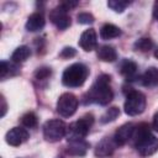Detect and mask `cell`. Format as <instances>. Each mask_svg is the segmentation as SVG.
I'll return each mask as SVG.
<instances>
[{
    "label": "cell",
    "mask_w": 158,
    "mask_h": 158,
    "mask_svg": "<svg viewBox=\"0 0 158 158\" xmlns=\"http://www.w3.org/2000/svg\"><path fill=\"white\" fill-rule=\"evenodd\" d=\"M133 146L142 157H148L158 151V138L151 132L147 123H139L135 127L132 136Z\"/></svg>",
    "instance_id": "obj_1"
},
{
    "label": "cell",
    "mask_w": 158,
    "mask_h": 158,
    "mask_svg": "<svg viewBox=\"0 0 158 158\" xmlns=\"http://www.w3.org/2000/svg\"><path fill=\"white\" fill-rule=\"evenodd\" d=\"M111 78L107 74H101L96 78L95 83L91 85L89 91L85 94V102H93L99 105H107L112 98L114 93L110 86Z\"/></svg>",
    "instance_id": "obj_2"
},
{
    "label": "cell",
    "mask_w": 158,
    "mask_h": 158,
    "mask_svg": "<svg viewBox=\"0 0 158 158\" xmlns=\"http://www.w3.org/2000/svg\"><path fill=\"white\" fill-rule=\"evenodd\" d=\"M89 75V69L83 63H74L65 68L62 75V83L69 88L81 86Z\"/></svg>",
    "instance_id": "obj_3"
},
{
    "label": "cell",
    "mask_w": 158,
    "mask_h": 158,
    "mask_svg": "<svg viewBox=\"0 0 158 158\" xmlns=\"http://www.w3.org/2000/svg\"><path fill=\"white\" fill-rule=\"evenodd\" d=\"M93 123H94V116L91 114H85L78 121L72 122L67 128L68 142L84 139L86 137V135L89 133Z\"/></svg>",
    "instance_id": "obj_4"
},
{
    "label": "cell",
    "mask_w": 158,
    "mask_h": 158,
    "mask_svg": "<svg viewBox=\"0 0 158 158\" xmlns=\"http://www.w3.org/2000/svg\"><path fill=\"white\" fill-rule=\"evenodd\" d=\"M146 96L143 93L138 90H128L126 95V101H125V112L128 116H137L142 114L146 109Z\"/></svg>",
    "instance_id": "obj_5"
},
{
    "label": "cell",
    "mask_w": 158,
    "mask_h": 158,
    "mask_svg": "<svg viewBox=\"0 0 158 158\" xmlns=\"http://www.w3.org/2000/svg\"><path fill=\"white\" fill-rule=\"evenodd\" d=\"M67 128L68 126L62 120H48L43 125V137L48 142H58L67 136Z\"/></svg>",
    "instance_id": "obj_6"
},
{
    "label": "cell",
    "mask_w": 158,
    "mask_h": 158,
    "mask_svg": "<svg viewBox=\"0 0 158 158\" xmlns=\"http://www.w3.org/2000/svg\"><path fill=\"white\" fill-rule=\"evenodd\" d=\"M78 98L72 93H64L58 98L57 101V112L62 117H70L75 114L78 109Z\"/></svg>",
    "instance_id": "obj_7"
},
{
    "label": "cell",
    "mask_w": 158,
    "mask_h": 158,
    "mask_svg": "<svg viewBox=\"0 0 158 158\" xmlns=\"http://www.w3.org/2000/svg\"><path fill=\"white\" fill-rule=\"evenodd\" d=\"M49 20L58 30L62 31L70 26V17L68 15V11L60 4L49 12Z\"/></svg>",
    "instance_id": "obj_8"
},
{
    "label": "cell",
    "mask_w": 158,
    "mask_h": 158,
    "mask_svg": "<svg viewBox=\"0 0 158 158\" xmlns=\"http://www.w3.org/2000/svg\"><path fill=\"white\" fill-rule=\"evenodd\" d=\"M28 137H30V133L27 132L26 128H23V127H14L10 131H7V133L5 136V139H6L7 144L17 147V146H21L22 143H25L28 139Z\"/></svg>",
    "instance_id": "obj_9"
},
{
    "label": "cell",
    "mask_w": 158,
    "mask_h": 158,
    "mask_svg": "<svg viewBox=\"0 0 158 158\" xmlns=\"http://www.w3.org/2000/svg\"><path fill=\"white\" fill-rule=\"evenodd\" d=\"M118 146L116 144L114 137H105L104 139H101L96 147H95V156L99 158H106L109 156H111L114 153V151L117 148Z\"/></svg>",
    "instance_id": "obj_10"
},
{
    "label": "cell",
    "mask_w": 158,
    "mask_h": 158,
    "mask_svg": "<svg viewBox=\"0 0 158 158\" xmlns=\"http://www.w3.org/2000/svg\"><path fill=\"white\" fill-rule=\"evenodd\" d=\"M135 125L128 122V123H125L122 125L120 128L116 130L115 135H114V139L116 142V144L120 147V146H123L126 144L128 141L132 139V136H133V132H135Z\"/></svg>",
    "instance_id": "obj_11"
},
{
    "label": "cell",
    "mask_w": 158,
    "mask_h": 158,
    "mask_svg": "<svg viewBox=\"0 0 158 158\" xmlns=\"http://www.w3.org/2000/svg\"><path fill=\"white\" fill-rule=\"evenodd\" d=\"M98 44V37H96V32L94 28H89L85 30L79 40V46L85 51V52H91L93 49L96 48Z\"/></svg>",
    "instance_id": "obj_12"
},
{
    "label": "cell",
    "mask_w": 158,
    "mask_h": 158,
    "mask_svg": "<svg viewBox=\"0 0 158 158\" xmlns=\"http://www.w3.org/2000/svg\"><path fill=\"white\" fill-rule=\"evenodd\" d=\"M44 25H46V20L42 12H33L28 16L26 21V30L30 32H37L41 31L44 27Z\"/></svg>",
    "instance_id": "obj_13"
},
{
    "label": "cell",
    "mask_w": 158,
    "mask_h": 158,
    "mask_svg": "<svg viewBox=\"0 0 158 158\" xmlns=\"http://www.w3.org/2000/svg\"><path fill=\"white\" fill-rule=\"evenodd\" d=\"M88 148H89V144L84 139H81V141H72V142H69L65 152L69 156L83 157V156H85Z\"/></svg>",
    "instance_id": "obj_14"
},
{
    "label": "cell",
    "mask_w": 158,
    "mask_h": 158,
    "mask_svg": "<svg viewBox=\"0 0 158 158\" xmlns=\"http://www.w3.org/2000/svg\"><path fill=\"white\" fill-rule=\"evenodd\" d=\"M141 83L143 86L154 88L158 85V68L151 67L148 68L141 77Z\"/></svg>",
    "instance_id": "obj_15"
},
{
    "label": "cell",
    "mask_w": 158,
    "mask_h": 158,
    "mask_svg": "<svg viewBox=\"0 0 158 158\" xmlns=\"http://www.w3.org/2000/svg\"><path fill=\"white\" fill-rule=\"evenodd\" d=\"M98 58L102 62H115L117 59V52L112 46L104 44L98 48Z\"/></svg>",
    "instance_id": "obj_16"
},
{
    "label": "cell",
    "mask_w": 158,
    "mask_h": 158,
    "mask_svg": "<svg viewBox=\"0 0 158 158\" xmlns=\"http://www.w3.org/2000/svg\"><path fill=\"white\" fill-rule=\"evenodd\" d=\"M120 73L126 78V80H133L137 75V64L130 59H125L120 65Z\"/></svg>",
    "instance_id": "obj_17"
},
{
    "label": "cell",
    "mask_w": 158,
    "mask_h": 158,
    "mask_svg": "<svg viewBox=\"0 0 158 158\" xmlns=\"http://www.w3.org/2000/svg\"><path fill=\"white\" fill-rule=\"evenodd\" d=\"M121 35V30L112 25V23H105L101 30H100V37L102 40H111V38H116Z\"/></svg>",
    "instance_id": "obj_18"
},
{
    "label": "cell",
    "mask_w": 158,
    "mask_h": 158,
    "mask_svg": "<svg viewBox=\"0 0 158 158\" xmlns=\"http://www.w3.org/2000/svg\"><path fill=\"white\" fill-rule=\"evenodd\" d=\"M31 56V49H30V47H27V46H20V47H17L14 52H12V54H11V60H12V63H22V62H25L28 57Z\"/></svg>",
    "instance_id": "obj_19"
},
{
    "label": "cell",
    "mask_w": 158,
    "mask_h": 158,
    "mask_svg": "<svg viewBox=\"0 0 158 158\" xmlns=\"http://www.w3.org/2000/svg\"><path fill=\"white\" fill-rule=\"evenodd\" d=\"M16 63H7L5 60L1 62V67H0V77L1 79H6L9 75H15L17 74L20 70L17 69V67L15 65Z\"/></svg>",
    "instance_id": "obj_20"
},
{
    "label": "cell",
    "mask_w": 158,
    "mask_h": 158,
    "mask_svg": "<svg viewBox=\"0 0 158 158\" xmlns=\"http://www.w3.org/2000/svg\"><path fill=\"white\" fill-rule=\"evenodd\" d=\"M135 49L136 51H141V52H148L153 48V42L151 38H147V37H142L139 40H137L133 44Z\"/></svg>",
    "instance_id": "obj_21"
},
{
    "label": "cell",
    "mask_w": 158,
    "mask_h": 158,
    "mask_svg": "<svg viewBox=\"0 0 158 158\" xmlns=\"http://www.w3.org/2000/svg\"><path fill=\"white\" fill-rule=\"evenodd\" d=\"M120 115V110H118V107H116V106H112V107H110V109H107L104 114H102V116H101V122L102 123H109V122H112V121H115L116 118H117V116Z\"/></svg>",
    "instance_id": "obj_22"
},
{
    "label": "cell",
    "mask_w": 158,
    "mask_h": 158,
    "mask_svg": "<svg viewBox=\"0 0 158 158\" xmlns=\"http://www.w3.org/2000/svg\"><path fill=\"white\" fill-rule=\"evenodd\" d=\"M21 123L23 127H27V128H32V127H36L37 126V116L36 114L33 112H26L22 117H21Z\"/></svg>",
    "instance_id": "obj_23"
},
{
    "label": "cell",
    "mask_w": 158,
    "mask_h": 158,
    "mask_svg": "<svg viewBox=\"0 0 158 158\" xmlns=\"http://www.w3.org/2000/svg\"><path fill=\"white\" fill-rule=\"evenodd\" d=\"M128 5H130V1H123V0H110V1H107V6L111 10H114L115 12H122Z\"/></svg>",
    "instance_id": "obj_24"
},
{
    "label": "cell",
    "mask_w": 158,
    "mask_h": 158,
    "mask_svg": "<svg viewBox=\"0 0 158 158\" xmlns=\"http://www.w3.org/2000/svg\"><path fill=\"white\" fill-rule=\"evenodd\" d=\"M52 74V70L49 67H41V68H37L33 77L36 80L38 81H43V80H47Z\"/></svg>",
    "instance_id": "obj_25"
},
{
    "label": "cell",
    "mask_w": 158,
    "mask_h": 158,
    "mask_svg": "<svg viewBox=\"0 0 158 158\" xmlns=\"http://www.w3.org/2000/svg\"><path fill=\"white\" fill-rule=\"evenodd\" d=\"M77 19H78V22H79V23H83V25L93 23L94 20H95L94 16H93L91 14H89V12H80V14H78Z\"/></svg>",
    "instance_id": "obj_26"
},
{
    "label": "cell",
    "mask_w": 158,
    "mask_h": 158,
    "mask_svg": "<svg viewBox=\"0 0 158 158\" xmlns=\"http://www.w3.org/2000/svg\"><path fill=\"white\" fill-rule=\"evenodd\" d=\"M77 54V51L73 48V47H64L62 49V52L59 53L60 58H64V59H68V58H72Z\"/></svg>",
    "instance_id": "obj_27"
},
{
    "label": "cell",
    "mask_w": 158,
    "mask_h": 158,
    "mask_svg": "<svg viewBox=\"0 0 158 158\" xmlns=\"http://www.w3.org/2000/svg\"><path fill=\"white\" fill-rule=\"evenodd\" d=\"M60 5H62L67 11H69V10H72L73 7H75V6L78 5V2H77V1H63V2H60Z\"/></svg>",
    "instance_id": "obj_28"
},
{
    "label": "cell",
    "mask_w": 158,
    "mask_h": 158,
    "mask_svg": "<svg viewBox=\"0 0 158 158\" xmlns=\"http://www.w3.org/2000/svg\"><path fill=\"white\" fill-rule=\"evenodd\" d=\"M152 127H153V130H154L156 132H158V112H156V114H154V116H153Z\"/></svg>",
    "instance_id": "obj_29"
},
{
    "label": "cell",
    "mask_w": 158,
    "mask_h": 158,
    "mask_svg": "<svg viewBox=\"0 0 158 158\" xmlns=\"http://www.w3.org/2000/svg\"><path fill=\"white\" fill-rule=\"evenodd\" d=\"M153 17L156 19V20H158V0L154 2V5H153Z\"/></svg>",
    "instance_id": "obj_30"
},
{
    "label": "cell",
    "mask_w": 158,
    "mask_h": 158,
    "mask_svg": "<svg viewBox=\"0 0 158 158\" xmlns=\"http://www.w3.org/2000/svg\"><path fill=\"white\" fill-rule=\"evenodd\" d=\"M1 102H2V112H1V116H4L5 115V112H6V102H5V99H4V96H1Z\"/></svg>",
    "instance_id": "obj_31"
},
{
    "label": "cell",
    "mask_w": 158,
    "mask_h": 158,
    "mask_svg": "<svg viewBox=\"0 0 158 158\" xmlns=\"http://www.w3.org/2000/svg\"><path fill=\"white\" fill-rule=\"evenodd\" d=\"M154 57H156V58L158 59V48H157V49L154 51Z\"/></svg>",
    "instance_id": "obj_32"
}]
</instances>
